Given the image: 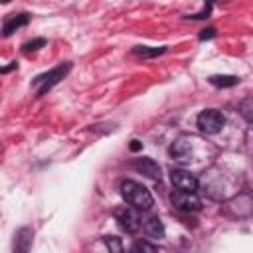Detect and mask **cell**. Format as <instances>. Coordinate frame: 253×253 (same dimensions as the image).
<instances>
[{
  "instance_id": "obj_1",
  "label": "cell",
  "mask_w": 253,
  "mask_h": 253,
  "mask_svg": "<svg viewBox=\"0 0 253 253\" xmlns=\"http://www.w3.org/2000/svg\"><path fill=\"white\" fill-rule=\"evenodd\" d=\"M121 196L126 204H130L136 210H150L152 208V194L134 180H123L121 182Z\"/></svg>"
},
{
  "instance_id": "obj_2",
  "label": "cell",
  "mask_w": 253,
  "mask_h": 253,
  "mask_svg": "<svg viewBox=\"0 0 253 253\" xmlns=\"http://www.w3.org/2000/svg\"><path fill=\"white\" fill-rule=\"evenodd\" d=\"M69 67H71L69 63H63V65H59V67H55V69H51V71H47V73L40 75L38 79H34V85L38 87V97L45 95L53 85H57V83L67 75Z\"/></svg>"
},
{
  "instance_id": "obj_3",
  "label": "cell",
  "mask_w": 253,
  "mask_h": 253,
  "mask_svg": "<svg viewBox=\"0 0 253 253\" xmlns=\"http://www.w3.org/2000/svg\"><path fill=\"white\" fill-rule=\"evenodd\" d=\"M225 125V119L215 109H206L198 115V128L206 134H217Z\"/></svg>"
},
{
  "instance_id": "obj_4",
  "label": "cell",
  "mask_w": 253,
  "mask_h": 253,
  "mask_svg": "<svg viewBox=\"0 0 253 253\" xmlns=\"http://www.w3.org/2000/svg\"><path fill=\"white\" fill-rule=\"evenodd\" d=\"M172 206L176 208V210H180V211H198L200 208H202V202H200V198L196 196V194H192V192H182V190H176L174 194H172Z\"/></svg>"
},
{
  "instance_id": "obj_5",
  "label": "cell",
  "mask_w": 253,
  "mask_h": 253,
  "mask_svg": "<svg viewBox=\"0 0 253 253\" xmlns=\"http://www.w3.org/2000/svg\"><path fill=\"white\" fill-rule=\"evenodd\" d=\"M170 180H172V184L178 188V190H182V192H196L198 190V180H196V176H192L190 172H186V170H172V174H170Z\"/></svg>"
},
{
  "instance_id": "obj_6",
  "label": "cell",
  "mask_w": 253,
  "mask_h": 253,
  "mask_svg": "<svg viewBox=\"0 0 253 253\" xmlns=\"http://www.w3.org/2000/svg\"><path fill=\"white\" fill-rule=\"evenodd\" d=\"M117 219H119V225L126 231V233H134L140 229V217H138V211L132 210V208H126L123 211L117 213Z\"/></svg>"
},
{
  "instance_id": "obj_7",
  "label": "cell",
  "mask_w": 253,
  "mask_h": 253,
  "mask_svg": "<svg viewBox=\"0 0 253 253\" xmlns=\"http://www.w3.org/2000/svg\"><path fill=\"white\" fill-rule=\"evenodd\" d=\"M32 235H34V231L30 227L18 229L16 239H14V253H28L32 247Z\"/></svg>"
},
{
  "instance_id": "obj_8",
  "label": "cell",
  "mask_w": 253,
  "mask_h": 253,
  "mask_svg": "<svg viewBox=\"0 0 253 253\" xmlns=\"http://www.w3.org/2000/svg\"><path fill=\"white\" fill-rule=\"evenodd\" d=\"M134 168H136L140 174H144V176H148V178H152V180H158V178H160V166H158L152 158H138V160L134 162Z\"/></svg>"
},
{
  "instance_id": "obj_9",
  "label": "cell",
  "mask_w": 253,
  "mask_h": 253,
  "mask_svg": "<svg viewBox=\"0 0 253 253\" xmlns=\"http://www.w3.org/2000/svg\"><path fill=\"white\" fill-rule=\"evenodd\" d=\"M30 22V16L28 14H16V16H12V18H8L6 22H4V28H2V34H4V38H8V36H12L18 28H22V26H26Z\"/></svg>"
},
{
  "instance_id": "obj_10",
  "label": "cell",
  "mask_w": 253,
  "mask_h": 253,
  "mask_svg": "<svg viewBox=\"0 0 253 253\" xmlns=\"http://www.w3.org/2000/svg\"><path fill=\"white\" fill-rule=\"evenodd\" d=\"M144 231H146V235L152 237V239H162L164 233H166L164 223H162L158 217H150V219H146V223H144Z\"/></svg>"
},
{
  "instance_id": "obj_11",
  "label": "cell",
  "mask_w": 253,
  "mask_h": 253,
  "mask_svg": "<svg viewBox=\"0 0 253 253\" xmlns=\"http://www.w3.org/2000/svg\"><path fill=\"white\" fill-rule=\"evenodd\" d=\"M210 83L215 87H233L239 83V77H235V75H211Z\"/></svg>"
},
{
  "instance_id": "obj_12",
  "label": "cell",
  "mask_w": 253,
  "mask_h": 253,
  "mask_svg": "<svg viewBox=\"0 0 253 253\" xmlns=\"http://www.w3.org/2000/svg\"><path fill=\"white\" fill-rule=\"evenodd\" d=\"M170 154H172L174 158H178V160H190V158H188V156H190V146H188L184 140H178V142L172 144Z\"/></svg>"
},
{
  "instance_id": "obj_13",
  "label": "cell",
  "mask_w": 253,
  "mask_h": 253,
  "mask_svg": "<svg viewBox=\"0 0 253 253\" xmlns=\"http://www.w3.org/2000/svg\"><path fill=\"white\" fill-rule=\"evenodd\" d=\"M130 253H158V249L148 241H136L130 247Z\"/></svg>"
},
{
  "instance_id": "obj_14",
  "label": "cell",
  "mask_w": 253,
  "mask_h": 253,
  "mask_svg": "<svg viewBox=\"0 0 253 253\" xmlns=\"http://www.w3.org/2000/svg\"><path fill=\"white\" fill-rule=\"evenodd\" d=\"M164 51H166V47H134V53L140 57H154Z\"/></svg>"
},
{
  "instance_id": "obj_15",
  "label": "cell",
  "mask_w": 253,
  "mask_h": 253,
  "mask_svg": "<svg viewBox=\"0 0 253 253\" xmlns=\"http://www.w3.org/2000/svg\"><path fill=\"white\" fill-rule=\"evenodd\" d=\"M105 245H107L109 253H125L121 239H119V237H115V235H111V237H105Z\"/></svg>"
},
{
  "instance_id": "obj_16",
  "label": "cell",
  "mask_w": 253,
  "mask_h": 253,
  "mask_svg": "<svg viewBox=\"0 0 253 253\" xmlns=\"http://www.w3.org/2000/svg\"><path fill=\"white\" fill-rule=\"evenodd\" d=\"M42 45H45V40H43V38H38V40H34V42H28V43L24 45V51H36V49H40Z\"/></svg>"
},
{
  "instance_id": "obj_17",
  "label": "cell",
  "mask_w": 253,
  "mask_h": 253,
  "mask_svg": "<svg viewBox=\"0 0 253 253\" xmlns=\"http://www.w3.org/2000/svg\"><path fill=\"white\" fill-rule=\"evenodd\" d=\"M213 36H215V30H213V28H208V30L200 36V40H210V38H213Z\"/></svg>"
},
{
  "instance_id": "obj_18",
  "label": "cell",
  "mask_w": 253,
  "mask_h": 253,
  "mask_svg": "<svg viewBox=\"0 0 253 253\" xmlns=\"http://www.w3.org/2000/svg\"><path fill=\"white\" fill-rule=\"evenodd\" d=\"M140 146H142V144H140L138 140H132V142H130V150H132V152H136V150H140Z\"/></svg>"
}]
</instances>
